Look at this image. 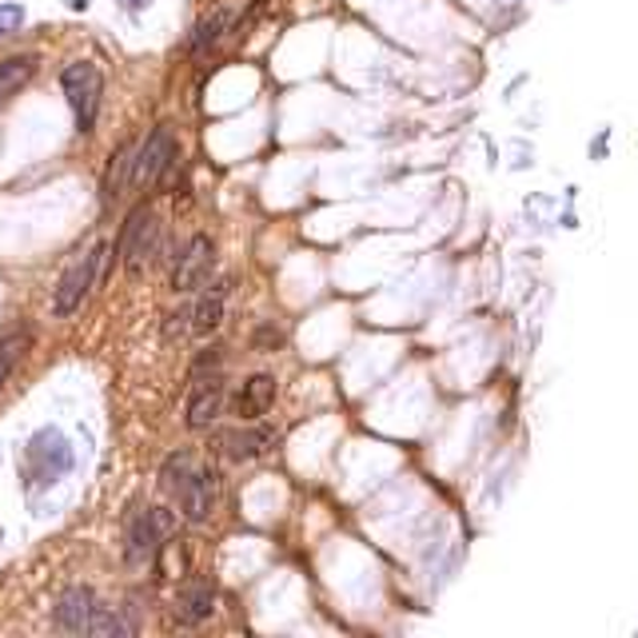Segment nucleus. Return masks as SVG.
<instances>
[{"label":"nucleus","mask_w":638,"mask_h":638,"mask_svg":"<svg viewBox=\"0 0 638 638\" xmlns=\"http://www.w3.org/2000/svg\"><path fill=\"white\" fill-rule=\"evenodd\" d=\"M224 32H228V12L220 9V12H212L208 21H199V29H196V36H192L188 48H192V53H208V48L220 41Z\"/></svg>","instance_id":"a211bd4d"},{"label":"nucleus","mask_w":638,"mask_h":638,"mask_svg":"<svg viewBox=\"0 0 638 638\" xmlns=\"http://www.w3.org/2000/svg\"><path fill=\"white\" fill-rule=\"evenodd\" d=\"M172 160H176V137H172V128L160 125L152 137H148V144L137 152V167H132V180L137 184H160V176H164L167 167H172Z\"/></svg>","instance_id":"6e6552de"},{"label":"nucleus","mask_w":638,"mask_h":638,"mask_svg":"<svg viewBox=\"0 0 638 638\" xmlns=\"http://www.w3.org/2000/svg\"><path fill=\"white\" fill-rule=\"evenodd\" d=\"M283 335L275 332V327H260V335H256V347H280Z\"/></svg>","instance_id":"412c9836"},{"label":"nucleus","mask_w":638,"mask_h":638,"mask_svg":"<svg viewBox=\"0 0 638 638\" xmlns=\"http://www.w3.org/2000/svg\"><path fill=\"white\" fill-rule=\"evenodd\" d=\"M96 610V595L88 586H73L68 595L56 603V627L68 630V635H84L88 630V618Z\"/></svg>","instance_id":"9b49d317"},{"label":"nucleus","mask_w":638,"mask_h":638,"mask_svg":"<svg viewBox=\"0 0 638 638\" xmlns=\"http://www.w3.org/2000/svg\"><path fill=\"white\" fill-rule=\"evenodd\" d=\"M224 304H228V288H224V283L208 288V292H204V300L192 307V332H196V335L216 332V327L224 324Z\"/></svg>","instance_id":"4468645a"},{"label":"nucleus","mask_w":638,"mask_h":638,"mask_svg":"<svg viewBox=\"0 0 638 638\" xmlns=\"http://www.w3.org/2000/svg\"><path fill=\"white\" fill-rule=\"evenodd\" d=\"M29 344H32V332L0 335V388H4V379L12 376V367L21 364V356L29 352Z\"/></svg>","instance_id":"f3484780"},{"label":"nucleus","mask_w":638,"mask_h":638,"mask_svg":"<svg viewBox=\"0 0 638 638\" xmlns=\"http://www.w3.org/2000/svg\"><path fill=\"white\" fill-rule=\"evenodd\" d=\"M212 263H216V248H212V240L208 236H192L184 256H180L176 268H172V292L188 295V292H196V288H204L212 275Z\"/></svg>","instance_id":"0eeeda50"},{"label":"nucleus","mask_w":638,"mask_h":638,"mask_svg":"<svg viewBox=\"0 0 638 638\" xmlns=\"http://www.w3.org/2000/svg\"><path fill=\"white\" fill-rule=\"evenodd\" d=\"M21 21H24V12L17 9V4H0V32H12Z\"/></svg>","instance_id":"aec40b11"},{"label":"nucleus","mask_w":638,"mask_h":638,"mask_svg":"<svg viewBox=\"0 0 638 638\" xmlns=\"http://www.w3.org/2000/svg\"><path fill=\"white\" fill-rule=\"evenodd\" d=\"M125 4H128V9H144L148 0H125Z\"/></svg>","instance_id":"4be33fe9"},{"label":"nucleus","mask_w":638,"mask_h":638,"mask_svg":"<svg viewBox=\"0 0 638 638\" xmlns=\"http://www.w3.org/2000/svg\"><path fill=\"white\" fill-rule=\"evenodd\" d=\"M24 467H29L32 483H53L73 467V447H68V440H64L61 431L44 428L32 435L29 451H24Z\"/></svg>","instance_id":"20e7f679"},{"label":"nucleus","mask_w":638,"mask_h":638,"mask_svg":"<svg viewBox=\"0 0 638 638\" xmlns=\"http://www.w3.org/2000/svg\"><path fill=\"white\" fill-rule=\"evenodd\" d=\"M172 531V515L160 511V507H148V511H137L128 519V531H125V559L132 566L148 563L156 555L160 539H167Z\"/></svg>","instance_id":"39448f33"},{"label":"nucleus","mask_w":638,"mask_h":638,"mask_svg":"<svg viewBox=\"0 0 638 638\" xmlns=\"http://www.w3.org/2000/svg\"><path fill=\"white\" fill-rule=\"evenodd\" d=\"M220 408H224V379L220 376H212V379L199 376L196 391H192V399H188V428L192 431L212 428V419L220 415Z\"/></svg>","instance_id":"1a4fd4ad"},{"label":"nucleus","mask_w":638,"mask_h":638,"mask_svg":"<svg viewBox=\"0 0 638 638\" xmlns=\"http://www.w3.org/2000/svg\"><path fill=\"white\" fill-rule=\"evenodd\" d=\"M88 635H132V623H125V618L116 615V610L108 607H96L93 618H88Z\"/></svg>","instance_id":"6ab92c4d"},{"label":"nucleus","mask_w":638,"mask_h":638,"mask_svg":"<svg viewBox=\"0 0 638 638\" xmlns=\"http://www.w3.org/2000/svg\"><path fill=\"white\" fill-rule=\"evenodd\" d=\"M132 167H137V152L132 144H120L108 160V172H105V199H116L120 192L128 188V180H132Z\"/></svg>","instance_id":"2eb2a0df"},{"label":"nucleus","mask_w":638,"mask_h":638,"mask_svg":"<svg viewBox=\"0 0 638 638\" xmlns=\"http://www.w3.org/2000/svg\"><path fill=\"white\" fill-rule=\"evenodd\" d=\"M36 73V56H12L0 64V100H9L12 93H21L24 84Z\"/></svg>","instance_id":"dca6fc26"},{"label":"nucleus","mask_w":638,"mask_h":638,"mask_svg":"<svg viewBox=\"0 0 638 638\" xmlns=\"http://www.w3.org/2000/svg\"><path fill=\"white\" fill-rule=\"evenodd\" d=\"M272 399H275V379L272 376H251L240 388V396H236V411H240L244 419H260L263 411L272 408Z\"/></svg>","instance_id":"ddd939ff"},{"label":"nucleus","mask_w":638,"mask_h":638,"mask_svg":"<svg viewBox=\"0 0 638 638\" xmlns=\"http://www.w3.org/2000/svg\"><path fill=\"white\" fill-rule=\"evenodd\" d=\"M212 607H216V591H212V583H199L196 578V583H188L176 595V623L196 627V623H204L212 615Z\"/></svg>","instance_id":"f8f14e48"},{"label":"nucleus","mask_w":638,"mask_h":638,"mask_svg":"<svg viewBox=\"0 0 638 638\" xmlns=\"http://www.w3.org/2000/svg\"><path fill=\"white\" fill-rule=\"evenodd\" d=\"M116 251L125 256V268L132 275L144 272L148 256H156L160 251V224L148 204H140V208L125 220V231H120V240H116Z\"/></svg>","instance_id":"7ed1b4c3"},{"label":"nucleus","mask_w":638,"mask_h":638,"mask_svg":"<svg viewBox=\"0 0 638 638\" xmlns=\"http://www.w3.org/2000/svg\"><path fill=\"white\" fill-rule=\"evenodd\" d=\"M64 84V96L73 105L76 116V132H93L96 125V112H100V93H105V80H100V68L88 61H76L64 68L61 76Z\"/></svg>","instance_id":"f257e3e1"},{"label":"nucleus","mask_w":638,"mask_h":638,"mask_svg":"<svg viewBox=\"0 0 638 638\" xmlns=\"http://www.w3.org/2000/svg\"><path fill=\"white\" fill-rule=\"evenodd\" d=\"M275 443V431L272 428H236V431H224L220 435V447L228 459L244 463V459H256L263 451Z\"/></svg>","instance_id":"9d476101"},{"label":"nucleus","mask_w":638,"mask_h":638,"mask_svg":"<svg viewBox=\"0 0 638 638\" xmlns=\"http://www.w3.org/2000/svg\"><path fill=\"white\" fill-rule=\"evenodd\" d=\"M176 495H180V511L188 523H204L216 507V495H220V475L212 467H199V472H184V479L176 483Z\"/></svg>","instance_id":"423d86ee"},{"label":"nucleus","mask_w":638,"mask_h":638,"mask_svg":"<svg viewBox=\"0 0 638 638\" xmlns=\"http://www.w3.org/2000/svg\"><path fill=\"white\" fill-rule=\"evenodd\" d=\"M105 260H108V244H96L88 256H80V260L61 275V283H56V292H53V312L61 315V320L64 315H73L76 307L84 304V295L93 292V283L100 280V272H105Z\"/></svg>","instance_id":"f03ea898"}]
</instances>
